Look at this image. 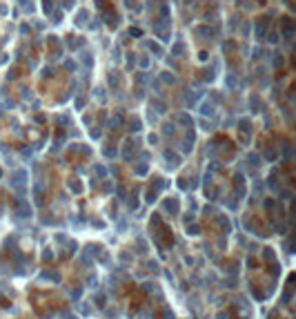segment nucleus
<instances>
[{"instance_id": "obj_6", "label": "nucleus", "mask_w": 296, "mask_h": 319, "mask_svg": "<svg viewBox=\"0 0 296 319\" xmlns=\"http://www.w3.org/2000/svg\"><path fill=\"white\" fill-rule=\"evenodd\" d=\"M183 52H185V45L183 42H176L174 49H171V54H174V56H183Z\"/></svg>"}, {"instance_id": "obj_2", "label": "nucleus", "mask_w": 296, "mask_h": 319, "mask_svg": "<svg viewBox=\"0 0 296 319\" xmlns=\"http://www.w3.org/2000/svg\"><path fill=\"white\" fill-rule=\"evenodd\" d=\"M87 20H89V11L87 9H78L76 11V20H73V22H76L78 27H83V25H87Z\"/></svg>"}, {"instance_id": "obj_13", "label": "nucleus", "mask_w": 296, "mask_h": 319, "mask_svg": "<svg viewBox=\"0 0 296 319\" xmlns=\"http://www.w3.org/2000/svg\"><path fill=\"white\" fill-rule=\"evenodd\" d=\"M236 49V45L234 42H227V45H223V52H234Z\"/></svg>"}, {"instance_id": "obj_17", "label": "nucleus", "mask_w": 296, "mask_h": 319, "mask_svg": "<svg viewBox=\"0 0 296 319\" xmlns=\"http://www.w3.org/2000/svg\"><path fill=\"white\" fill-rule=\"evenodd\" d=\"M147 65H149V58L143 56V58H140V67H147Z\"/></svg>"}, {"instance_id": "obj_7", "label": "nucleus", "mask_w": 296, "mask_h": 319, "mask_svg": "<svg viewBox=\"0 0 296 319\" xmlns=\"http://www.w3.org/2000/svg\"><path fill=\"white\" fill-rule=\"evenodd\" d=\"M51 9H54V0H42V11L51 14Z\"/></svg>"}, {"instance_id": "obj_18", "label": "nucleus", "mask_w": 296, "mask_h": 319, "mask_svg": "<svg viewBox=\"0 0 296 319\" xmlns=\"http://www.w3.org/2000/svg\"><path fill=\"white\" fill-rule=\"evenodd\" d=\"M65 65H67V69H69V71H73V69H76V65H73V63H71V60H67V63H65Z\"/></svg>"}, {"instance_id": "obj_8", "label": "nucleus", "mask_w": 296, "mask_h": 319, "mask_svg": "<svg viewBox=\"0 0 296 319\" xmlns=\"http://www.w3.org/2000/svg\"><path fill=\"white\" fill-rule=\"evenodd\" d=\"M118 83H120V78H116V71L111 69V71H109V85H111V87H116Z\"/></svg>"}, {"instance_id": "obj_15", "label": "nucleus", "mask_w": 296, "mask_h": 319, "mask_svg": "<svg viewBox=\"0 0 296 319\" xmlns=\"http://www.w3.org/2000/svg\"><path fill=\"white\" fill-rule=\"evenodd\" d=\"M9 14V7L7 5H0V16H7Z\"/></svg>"}, {"instance_id": "obj_14", "label": "nucleus", "mask_w": 296, "mask_h": 319, "mask_svg": "<svg viewBox=\"0 0 296 319\" xmlns=\"http://www.w3.org/2000/svg\"><path fill=\"white\" fill-rule=\"evenodd\" d=\"M73 7V3H71V0H62V9L67 11V9H71Z\"/></svg>"}, {"instance_id": "obj_1", "label": "nucleus", "mask_w": 296, "mask_h": 319, "mask_svg": "<svg viewBox=\"0 0 296 319\" xmlns=\"http://www.w3.org/2000/svg\"><path fill=\"white\" fill-rule=\"evenodd\" d=\"M267 22H269V16H263V20H258V22H256V31H254V34H256V38H258V40H263V38H265Z\"/></svg>"}, {"instance_id": "obj_16", "label": "nucleus", "mask_w": 296, "mask_h": 319, "mask_svg": "<svg viewBox=\"0 0 296 319\" xmlns=\"http://www.w3.org/2000/svg\"><path fill=\"white\" fill-rule=\"evenodd\" d=\"M274 65L281 67V65H283V56H274Z\"/></svg>"}, {"instance_id": "obj_10", "label": "nucleus", "mask_w": 296, "mask_h": 319, "mask_svg": "<svg viewBox=\"0 0 296 319\" xmlns=\"http://www.w3.org/2000/svg\"><path fill=\"white\" fill-rule=\"evenodd\" d=\"M51 76H54V69L51 67H45L42 69V78H51Z\"/></svg>"}, {"instance_id": "obj_11", "label": "nucleus", "mask_w": 296, "mask_h": 319, "mask_svg": "<svg viewBox=\"0 0 296 319\" xmlns=\"http://www.w3.org/2000/svg\"><path fill=\"white\" fill-rule=\"evenodd\" d=\"M129 34H132L134 38H138V36H143V31H140L138 27H132V29H129Z\"/></svg>"}, {"instance_id": "obj_4", "label": "nucleus", "mask_w": 296, "mask_h": 319, "mask_svg": "<svg viewBox=\"0 0 296 319\" xmlns=\"http://www.w3.org/2000/svg\"><path fill=\"white\" fill-rule=\"evenodd\" d=\"M194 31H196V34H203L201 38H212V29H209V27H196Z\"/></svg>"}, {"instance_id": "obj_3", "label": "nucleus", "mask_w": 296, "mask_h": 319, "mask_svg": "<svg viewBox=\"0 0 296 319\" xmlns=\"http://www.w3.org/2000/svg\"><path fill=\"white\" fill-rule=\"evenodd\" d=\"M160 81L165 85H176V76H174V74H160Z\"/></svg>"}, {"instance_id": "obj_9", "label": "nucleus", "mask_w": 296, "mask_h": 319, "mask_svg": "<svg viewBox=\"0 0 296 319\" xmlns=\"http://www.w3.org/2000/svg\"><path fill=\"white\" fill-rule=\"evenodd\" d=\"M7 78H9V81H16V78H18V69H16V67H11V69L7 71Z\"/></svg>"}, {"instance_id": "obj_12", "label": "nucleus", "mask_w": 296, "mask_h": 319, "mask_svg": "<svg viewBox=\"0 0 296 319\" xmlns=\"http://www.w3.org/2000/svg\"><path fill=\"white\" fill-rule=\"evenodd\" d=\"M7 60H9V54L7 52H0V65H5Z\"/></svg>"}, {"instance_id": "obj_19", "label": "nucleus", "mask_w": 296, "mask_h": 319, "mask_svg": "<svg viewBox=\"0 0 296 319\" xmlns=\"http://www.w3.org/2000/svg\"><path fill=\"white\" fill-rule=\"evenodd\" d=\"M3 42H5V38H3V40H0V47H3Z\"/></svg>"}, {"instance_id": "obj_5", "label": "nucleus", "mask_w": 296, "mask_h": 319, "mask_svg": "<svg viewBox=\"0 0 296 319\" xmlns=\"http://www.w3.org/2000/svg\"><path fill=\"white\" fill-rule=\"evenodd\" d=\"M147 47H149L152 52H156V56H163V47H160V45H156L154 40H149V42H147Z\"/></svg>"}]
</instances>
